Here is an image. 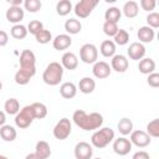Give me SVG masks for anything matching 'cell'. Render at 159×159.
Listing matches in <instances>:
<instances>
[{"mask_svg":"<svg viewBox=\"0 0 159 159\" xmlns=\"http://www.w3.org/2000/svg\"><path fill=\"white\" fill-rule=\"evenodd\" d=\"M71 45H72V39H71V36L67 35V34L57 35V36L52 40V46H53V48L57 50V51L67 50Z\"/></svg>","mask_w":159,"mask_h":159,"instance_id":"16","label":"cell"},{"mask_svg":"<svg viewBox=\"0 0 159 159\" xmlns=\"http://www.w3.org/2000/svg\"><path fill=\"white\" fill-rule=\"evenodd\" d=\"M72 132V124H71V120L68 118H61L56 125L53 127V137L58 140H65L70 137Z\"/></svg>","mask_w":159,"mask_h":159,"instance_id":"5","label":"cell"},{"mask_svg":"<svg viewBox=\"0 0 159 159\" xmlns=\"http://www.w3.org/2000/svg\"><path fill=\"white\" fill-rule=\"evenodd\" d=\"M0 159H9V158H6V157H4V155H0Z\"/></svg>","mask_w":159,"mask_h":159,"instance_id":"48","label":"cell"},{"mask_svg":"<svg viewBox=\"0 0 159 159\" xmlns=\"http://www.w3.org/2000/svg\"><path fill=\"white\" fill-rule=\"evenodd\" d=\"M127 53H128L130 60L140 61L145 56V47L140 42H133V43L129 45V47L127 50Z\"/></svg>","mask_w":159,"mask_h":159,"instance_id":"14","label":"cell"},{"mask_svg":"<svg viewBox=\"0 0 159 159\" xmlns=\"http://www.w3.org/2000/svg\"><path fill=\"white\" fill-rule=\"evenodd\" d=\"M147 83L153 87V88H157L159 87V73L157 72H153L150 75H148V78H147Z\"/></svg>","mask_w":159,"mask_h":159,"instance_id":"41","label":"cell"},{"mask_svg":"<svg viewBox=\"0 0 159 159\" xmlns=\"http://www.w3.org/2000/svg\"><path fill=\"white\" fill-rule=\"evenodd\" d=\"M80 58L82 62L91 65L96 63L98 58V50L93 43H84L80 48Z\"/></svg>","mask_w":159,"mask_h":159,"instance_id":"7","label":"cell"},{"mask_svg":"<svg viewBox=\"0 0 159 159\" xmlns=\"http://www.w3.org/2000/svg\"><path fill=\"white\" fill-rule=\"evenodd\" d=\"M139 4H140V7L143 10L149 11V12H152V10H154L155 9V5H157L155 0H140Z\"/></svg>","mask_w":159,"mask_h":159,"instance_id":"42","label":"cell"},{"mask_svg":"<svg viewBox=\"0 0 159 159\" xmlns=\"http://www.w3.org/2000/svg\"><path fill=\"white\" fill-rule=\"evenodd\" d=\"M35 39H36V41H37L39 43L46 45V43H48V42L52 40V34H51V31L43 29V30H41V31L35 36Z\"/></svg>","mask_w":159,"mask_h":159,"instance_id":"37","label":"cell"},{"mask_svg":"<svg viewBox=\"0 0 159 159\" xmlns=\"http://www.w3.org/2000/svg\"><path fill=\"white\" fill-rule=\"evenodd\" d=\"M9 42V35L4 31V30H0V46H6Z\"/></svg>","mask_w":159,"mask_h":159,"instance_id":"44","label":"cell"},{"mask_svg":"<svg viewBox=\"0 0 159 159\" xmlns=\"http://www.w3.org/2000/svg\"><path fill=\"white\" fill-rule=\"evenodd\" d=\"M7 2L10 4V6H21V4H24L22 0H7Z\"/></svg>","mask_w":159,"mask_h":159,"instance_id":"45","label":"cell"},{"mask_svg":"<svg viewBox=\"0 0 159 159\" xmlns=\"http://www.w3.org/2000/svg\"><path fill=\"white\" fill-rule=\"evenodd\" d=\"M129 67V62H128V58L124 56V55H114L111 60V68L114 70L116 72H119V73H123L128 70Z\"/></svg>","mask_w":159,"mask_h":159,"instance_id":"13","label":"cell"},{"mask_svg":"<svg viewBox=\"0 0 159 159\" xmlns=\"http://www.w3.org/2000/svg\"><path fill=\"white\" fill-rule=\"evenodd\" d=\"M5 16H6V20H7L9 22H12V24L17 25V24H20V21L24 19L25 12H24V10L21 9V6H10V7L6 10Z\"/></svg>","mask_w":159,"mask_h":159,"instance_id":"15","label":"cell"},{"mask_svg":"<svg viewBox=\"0 0 159 159\" xmlns=\"http://www.w3.org/2000/svg\"><path fill=\"white\" fill-rule=\"evenodd\" d=\"M34 119H35V114H34V109H32L31 104L25 106L15 116V124H16V127H19L21 129H25L31 125Z\"/></svg>","mask_w":159,"mask_h":159,"instance_id":"4","label":"cell"},{"mask_svg":"<svg viewBox=\"0 0 159 159\" xmlns=\"http://www.w3.org/2000/svg\"><path fill=\"white\" fill-rule=\"evenodd\" d=\"M6 122V116H5V112L0 111V127H2Z\"/></svg>","mask_w":159,"mask_h":159,"instance_id":"46","label":"cell"},{"mask_svg":"<svg viewBox=\"0 0 159 159\" xmlns=\"http://www.w3.org/2000/svg\"><path fill=\"white\" fill-rule=\"evenodd\" d=\"M72 119L77 127L83 130H96L99 129L103 124V116L97 112L86 113L83 109H77L73 112Z\"/></svg>","mask_w":159,"mask_h":159,"instance_id":"1","label":"cell"},{"mask_svg":"<svg viewBox=\"0 0 159 159\" xmlns=\"http://www.w3.org/2000/svg\"><path fill=\"white\" fill-rule=\"evenodd\" d=\"M117 128H118V132L122 134V135H128L133 132V122L129 119V118H122L118 124H117Z\"/></svg>","mask_w":159,"mask_h":159,"instance_id":"30","label":"cell"},{"mask_svg":"<svg viewBox=\"0 0 159 159\" xmlns=\"http://www.w3.org/2000/svg\"><path fill=\"white\" fill-rule=\"evenodd\" d=\"M132 143L129 139H127L125 137H119L117 139L113 140V152L120 157L127 155L130 150H132Z\"/></svg>","mask_w":159,"mask_h":159,"instance_id":"10","label":"cell"},{"mask_svg":"<svg viewBox=\"0 0 159 159\" xmlns=\"http://www.w3.org/2000/svg\"><path fill=\"white\" fill-rule=\"evenodd\" d=\"M35 154L40 158V159H48L51 155V148L50 144L45 140H40L36 143L35 147Z\"/></svg>","mask_w":159,"mask_h":159,"instance_id":"21","label":"cell"},{"mask_svg":"<svg viewBox=\"0 0 159 159\" xmlns=\"http://www.w3.org/2000/svg\"><path fill=\"white\" fill-rule=\"evenodd\" d=\"M113 140H114V132L109 127H103V128L96 130L91 137L92 145L94 148H98V149L106 148Z\"/></svg>","mask_w":159,"mask_h":159,"instance_id":"3","label":"cell"},{"mask_svg":"<svg viewBox=\"0 0 159 159\" xmlns=\"http://www.w3.org/2000/svg\"><path fill=\"white\" fill-rule=\"evenodd\" d=\"M132 159H150V155L144 150H139V152L133 154Z\"/></svg>","mask_w":159,"mask_h":159,"instance_id":"43","label":"cell"},{"mask_svg":"<svg viewBox=\"0 0 159 159\" xmlns=\"http://www.w3.org/2000/svg\"><path fill=\"white\" fill-rule=\"evenodd\" d=\"M72 11V2L70 0H60L56 4V12L60 16H66Z\"/></svg>","mask_w":159,"mask_h":159,"instance_id":"31","label":"cell"},{"mask_svg":"<svg viewBox=\"0 0 159 159\" xmlns=\"http://www.w3.org/2000/svg\"><path fill=\"white\" fill-rule=\"evenodd\" d=\"M41 6L42 4L40 0H25L24 1V7L29 12H37L39 10H41Z\"/></svg>","mask_w":159,"mask_h":159,"instance_id":"36","label":"cell"},{"mask_svg":"<svg viewBox=\"0 0 159 159\" xmlns=\"http://www.w3.org/2000/svg\"><path fill=\"white\" fill-rule=\"evenodd\" d=\"M118 25L114 22H109V21H104L103 24V32L109 36V37H114V35L118 32Z\"/></svg>","mask_w":159,"mask_h":159,"instance_id":"39","label":"cell"},{"mask_svg":"<svg viewBox=\"0 0 159 159\" xmlns=\"http://www.w3.org/2000/svg\"><path fill=\"white\" fill-rule=\"evenodd\" d=\"M65 30H66V32H68L70 35H76V34H78V32H81V30H82V24H81V21L80 20H77V19H68V20H66V22H65Z\"/></svg>","mask_w":159,"mask_h":159,"instance_id":"26","label":"cell"},{"mask_svg":"<svg viewBox=\"0 0 159 159\" xmlns=\"http://www.w3.org/2000/svg\"><path fill=\"white\" fill-rule=\"evenodd\" d=\"M150 138H158L159 137V119L155 118L153 120H150L147 124V132H145Z\"/></svg>","mask_w":159,"mask_h":159,"instance_id":"34","label":"cell"},{"mask_svg":"<svg viewBox=\"0 0 159 159\" xmlns=\"http://www.w3.org/2000/svg\"><path fill=\"white\" fill-rule=\"evenodd\" d=\"M4 109H5V113L10 116H16L20 112V103L16 98H9L4 104Z\"/></svg>","mask_w":159,"mask_h":159,"instance_id":"28","label":"cell"},{"mask_svg":"<svg viewBox=\"0 0 159 159\" xmlns=\"http://www.w3.org/2000/svg\"><path fill=\"white\" fill-rule=\"evenodd\" d=\"M1 88H2V83H1V81H0V91H1Z\"/></svg>","mask_w":159,"mask_h":159,"instance_id":"49","label":"cell"},{"mask_svg":"<svg viewBox=\"0 0 159 159\" xmlns=\"http://www.w3.org/2000/svg\"><path fill=\"white\" fill-rule=\"evenodd\" d=\"M129 41V34L127 30H123V29H119L118 32L114 35V43L119 45V46H123V45H127Z\"/></svg>","mask_w":159,"mask_h":159,"instance_id":"35","label":"cell"},{"mask_svg":"<svg viewBox=\"0 0 159 159\" xmlns=\"http://www.w3.org/2000/svg\"><path fill=\"white\" fill-rule=\"evenodd\" d=\"M35 114V119H42L47 116V107L41 102H35L31 104Z\"/></svg>","mask_w":159,"mask_h":159,"instance_id":"33","label":"cell"},{"mask_svg":"<svg viewBox=\"0 0 159 159\" xmlns=\"http://www.w3.org/2000/svg\"><path fill=\"white\" fill-rule=\"evenodd\" d=\"M25 159H40V158H39L35 153H30V154H27V155H26V158H25Z\"/></svg>","mask_w":159,"mask_h":159,"instance_id":"47","label":"cell"},{"mask_svg":"<svg viewBox=\"0 0 159 159\" xmlns=\"http://www.w3.org/2000/svg\"><path fill=\"white\" fill-rule=\"evenodd\" d=\"M34 76H35V73H32V72H30V71H26V70H22V68H19V70L16 71V73H15L14 80H15V82H16L17 84L25 86V84H27V83L30 82V80H31Z\"/></svg>","mask_w":159,"mask_h":159,"instance_id":"23","label":"cell"},{"mask_svg":"<svg viewBox=\"0 0 159 159\" xmlns=\"http://www.w3.org/2000/svg\"><path fill=\"white\" fill-rule=\"evenodd\" d=\"M60 94L66 99H71L77 94V86L73 82H65L60 86Z\"/></svg>","mask_w":159,"mask_h":159,"instance_id":"18","label":"cell"},{"mask_svg":"<svg viewBox=\"0 0 159 159\" xmlns=\"http://www.w3.org/2000/svg\"><path fill=\"white\" fill-rule=\"evenodd\" d=\"M122 11H123V14H124L125 17L133 19V17H135V16L138 15V12H139V5H138L137 1H133V0L127 1V2L123 5V10H122Z\"/></svg>","mask_w":159,"mask_h":159,"instance_id":"24","label":"cell"},{"mask_svg":"<svg viewBox=\"0 0 159 159\" xmlns=\"http://www.w3.org/2000/svg\"><path fill=\"white\" fill-rule=\"evenodd\" d=\"M93 155V148L87 142H80L75 147L76 159H91Z\"/></svg>","mask_w":159,"mask_h":159,"instance_id":"11","label":"cell"},{"mask_svg":"<svg viewBox=\"0 0 159 159\" xmlns=\"http://www.w3.org/2000/svg\"><path fill=\"white\" fill-rule=\"evenodd\" d=\"M129 140H130L132 144H134L138 148H145L152 142L150 137L144 130H139V129L138 130H133L130 133V139Z\"/></svg>","mask_w":159,"mask_h":159,"instance_id":"9","label":"cell"},{"mask_svg":"<svg viewBox=\"0 0 159 159\" xmlns=\"http://www.w3.org/2000/svg\"><path fill=\"white\" fill-rule=\"evenodd\" d=\"M138 70L143 75H150V73H153L154 70H155V62H154V60L150 58V57L142 58L139 61V63H138Z\"/></svg>","mask_w":159,"mask_h":159,"instance_id":"19","label":"cell"},{"mask_svg":"<svg viewBox=\"0 0 159 159\" xmlns=\"http://www.w3.org/2000/svg\"><path fill=\"white\" fill-rule=\"evenodd\" d=\"M16 135H17L16 129L12 125L4 124L2 127H0V137L5 142H14L16 139Z\"/></svg>","mask_w":159,"mask_h":159,"instance_id":"25","label":"cell"},{"mask_svg":"<svg viewBox=\"0 0 159 159\" xmlns=\"http://www.w3.org/2000/svg\"><path fill=\"white\" fill-rule=\"evenodd\" d=\"M27 27L26 26H24V25H21V24H17V25H14L12 27H11V30H10V35L14 37V39H16V40H22V39H25L26 36H27Z\"/></svg>","mask_w":159,"mask_h":159,"instance_id":"32","label":"cell"},{"mask_svg":"<svg viewBox=\"0 0 159 159\" xmlns=\"http://www.w3.org/2000/svg\"><path fill=\"white\" fill-rule=\"evenodd\" d=\"M112 72V68L111 66L104 62V61H97L96 63H93V68H92V73L96 78H99V80H103V78H107Z\"/></svg>","mask_w":159,"mask_h":159,"instance_id":"12","label":"cell"},{"mask_svg":"<svg viewBox=\"0 0 159 159\" xmlns=\"http://www.w3.org/2000/svg\"><path fill=\"white\" fill-rule=\"evenodd\" d=\"M96 88V81L91 77H83L80 80L78 83V89L80 92H82L83 94H89L94 91Z\"/></svg>","mask_w":159,"mask_h":159,"instance_id":"20","label":"cell"},{"mask_svg":"<svg viewBox=\"0 0 159 159\" xmlns=\"http://www.w3.org/2000/svg\"><path fill=\"white\" fill-rule=\"evenodd\" d=\"M94 159H102V158H94Z\"/></svg>","mask_w":159,"mask_h":159,"instance_id":"50","label":"cell"},{"mask_svg":"<svg viewBox=\"0 0 159 159\" xmlns=\"http://www.w3.org/2000/svg\"><path fill=\"white\" fill-rule=\"evenodd\" d=\"M99 51L104 57H113L116 55V43L112 40H104L101 43Z\"/></svg>","mask_w":159,"mask_h":159,"instance_id":"27","label":"cell"},{"mask_svg":"<svg viewBox=\"0 0 159 159\" xmlns=\"http://www.w3.org/2000/svg\"><path fill=\"white\" fill-rule=\"evenodd\" d=\"M98 5L97 0H81L75 5V14L80 19H86L91 15V12L94 10V7Z\"/></svg>","mask_w":159,"mask_h":159,"instance_id":"6","label":"cell"},{"mask_svg":"<svg viewBox=\"0 0 159 159\" xmlns=\"http://www.w3.org/2000/svg\"><path fill=\"white\" fill-rule=\"evenodd\" d=\"M120 16H122V10H119L118 7L116 6H112V7H108L104 12V19L106 21H109V22H114L117 24L119 20H120Z\"/></svg>","mask_w":159,"mask_h":159,"instance_id":"29","label":"cell"},{"mask_svg":"<svg viewBox=\"0 0 159 159\" xmlns=\"http://www.w3.org/2000/svg\"><path fill=\"white\" fill-rule=\"evenodd\" d=\"M147 26L152 27L153 30L159 27V14L158 12H149V15L147 16Z\"/></svg>","mask_w":159,"mask_h":159,"instance_id":"40","label":"cell"},{"mask_svg":"<svg viewBox=\"0 0 159 159\" xmlns=\"http://www.w3.org/2000/svg\"><path fill=\"white\" fill-rule=\"evenodd\" d=\"M137 36H138L140 43H142V42H145V43H147V42H152V41L154 40L155 32H154V30H153L152 27H149V26H142V27H139V30H138V32H137Z\"/></svg>","mask_w":159,"mask_h":159,"instance_id":"22","label":"cell"},{"mask_svg":"<svg viewBox=\"0 0 159 159\" xmlns=\"http://www.w3.org/2000/svg\"><path fill=\"white\" fill-rule=\"evenodd\" d=\"M61 65L66 70H76L78 66V57L73 52H65L61 58Z\"/></svg>","mask_w":159,"mask_h":159,"instance_id":"17","label":"cell"},{"mask_svg":"<svg viewBox=\"0 0 159 159\" xmlns=\"http://www.w3.org/2000/svg\"><path fill=\"white\" fill-rule=\"evenodd\" d=\"M36 56L31 50H24L20 55V68L36 73Z\"/></svg>","mask_w":159,"mask_h":159,"instance_id":"8","label":"cell"},{"mask_svg":"<svg viewBox=\"0 0 159 159\" xmlns=\"http://www.w3.org/2000/svg\"><path fill=\"white\" fill-rule=\"evenodd\" d=\"M41 30H43V24L39 20H32L27 25V32H30L34 36H36Z\"/></svg>","mask_w":159,"mask_h":159,"instance_id":"38","label":"cell"},{"mask_svg":"<svg viewBox=\"0 0 159 159\" xmlns=\"http://www.w3.org/2000/svg\"><path fill=\"white\" fill-rule=\"evenodd\" d=\"M63 76V67L60 62H50L42 73V80L48 86L60 84Z\"/></svg>","mask_w":159,"mask_h":159,"instance_id":"2","label":"cell"}]
</instances>
